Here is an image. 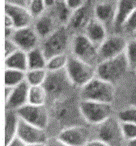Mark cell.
Returning <instances> with one entry per match:
<instances>
[{
	"instance_id": "6da1fadb",
	"label": "cell",
	"mask_w": 136,
	"mask_h": 146,
	"mask_svg": "<svg viewBox=\"0 0 136 146\" xmlns=\"http://www.w3.org/2000/svg\"><path fill=\"white\" fill-rule=\"evenodd\" d=\"M52 113L55 120L64 128L82 125L80 119H84V118L79 110V103L77 104L71 98L55 100L53 105Z\"/></svg>"
},
{
	"instance_id": "7a4b0ae2",
	"label": "cell",
	"mask_w": 136,
	"mask_h": 146,
	"mask_svg": "<svg viewBox=\"0 0 136 146\" xmlns=\"http://www.w3.org/2000/svg\"><path fill=\"white\" fill-rule=\"evenodd\" d=\"M82 100L95 101L111 104L115 98L114 84L96 76L81 89Z\"/></svg>"
},
{
	"instance_id": "3957f363",
	"label": "cell",
	"mask_w": 136,
	"mask_h": 146,
	"mask_svg": "<svg viewBox=\"0 0 136 146\" xmlns=\"http://www.w3.org/2000/svg\"><path fill=\"white\" fill-rule=\"evenodd\" d=\"M128 71L131 69L124 53L118 57L100 62L96 67V76L114 84L124 77Z\"/></svg>"
},
{
	"instance_id": "277c9868",
	"label": "cell",
	"mask_w": 136,
	"mask_h": 146,
	"mask_svg": "<svg viewBox=\"0 0 136 146\" xmlns=\"http://www.w3.org/2000/svg\"><path fill=\"white\" fill-rule=\"evenodd\" d=\"M66 72L71 83L84 87L85 84L96 76V68L79 59L75 56L69 57Z\"/></svg>"
},
{
	"instance_id": "5b68a950",
	"label": "cell",
	"mask_w": 136,
	"mask_h": 146,
	"mask_svg": "<svg viewBox=\"0 0 136 146\" xmlns=\"http://www.w3.org/2000/svg\"><path fill=\"white\" fill-rule=\"evenodd\" d=\"M79 110L85 122L99 125L112 116L113 108L110 103L95 101L82 100L79 102Z\"/></svg>"
},
{
	"instance_id": "8992f818",
	"label": "cell",
	"mask_w": 136,
	"mask_h": 146,
	"mask_svg": "<svg viewBox=\"0 0 136 146\" xmlns=\"http://www.w3.org/2000/svg\"><path fill=\"white\" fill-rule=\"evenodd\" d=\"M69 43V31L65 25L59 26L51 35L46 38L42 50L47 59L58 54H65Z\"/></svg>"
},
{
	"instance_id": "52a82bcc",
	"label": "cell",
	"mask_w": 136,
	"mask_h": 146,
	"mask_svg": "<svg viewBox=\"0 0 136 146\" xmlns=\"http://www.w3.org/2000/svg\"><path fill=\"white\" fill-rule=\"evenodd\" d=\"M97 139L104 141L109 146H123L126 142L121 127V123L118 118L110 117L99 124Z\"/></svg>"
},
{
	"instance_id": "ba28073f",
	"label": "cell",
	"mask_w": 136,
	"mask_h": 146,
	"mask_svg": "<svg viewBox=\"0 0 136 146\" xmlns=\"http://www.w3.org/2000/svg\"><path fill=\"white\" fill-rule=\"evenodd\" d=\"M16 112L22 120L44 130H46L50 124V112L45 105L35 106L28 104L16 110Z\"/></svg>"
},
{
	"instance_id": "9c48e42d",
	"label": "cell",
	"mask_w": 136,
	"mask_h": 146,
	"mask_svg": "<svg viewBox=\"0 0 136 146\" xmlns=\"http://www.w3.org/2000/svg\"><path fill=\"white\" fill-rule=\"evenodd\" d=\"M72 51L75 57L93 66L99 60L98 48L85 34H78L74 37Z\"/></svg>"
},
{
	"instance_id": "30bf717a",
	"label": "cell",
	"mask_w": 136,
	"mask_h": 146,
	"mask_svg": "<svg viewBox=\"0 0 136 146\" xmlns=\"http://www.w3.org/2000/svg\"><path fill=\"white\" fill-rule=\"evenodd\" d=\"M128 40L120 33L108 36L98 48L100 62L118 57L126 52Z\"/></svg>"
},
{
	"instance_id": "8fae6325",
	"label": "cell",
	"mask_w": 136,
	"mask_h": 146,
	"mask_svg": "<svg viewBox=\"0 0 136 146\" xmlns=\"http://www.w3.org/2000/svg\"><path fill=\"white\" fill-rule=\"evenodd\" d=\"M70 84H72L64 69L59 72H49L43 86L46 90L48 96L61 98V95L64 94Z\"/></svg>"
},
{
	"instance_id": "7c38bea8",
	"label": "cell",
	"mask_w": 136,
	"mask_h": 146,
	"mask_svg": "<svg viewBox=\"0 0 136 146\" xmlns=\"http://www.w3.org/2000/svg\"><path fill=\"white\" fill-rule=\"evenodd\" d=\"M58 137L70 146H85L90 141V130L84 125H76L64 128Z\"/></svg>"
},
{
	"instance_id": "4fadbf2b",
	"label": "cell",
	"mask_w": 136,
	"mask_h": 146,
	"mask_svg": "<svg viewBox=\"0 0 136 146\" xmlns=\"http://www.w3.org/2000/svg\"><path fill=\"white\" fill-rule=\"evenodd\" d=\"M17 136L24 141L28 145L35 144H46L48 140L46 130L29 124L20 119Z\"/></svg>"
},
{
	"instance_id": "5bb4252c",
	"label": "cell",
	"mask_w": 136,
	"mask_h": 146,
	"mask_svg": "<svg viewBox=\"0 0 136 146\" xmlns=\"http://www.w3.org/2000/svg\"><path fill=\"white\" fill-rule=\"evenodd\" d=\"M11 39L16 42L20 50L28 53L37 47L39 36L34 29L26 27L16 29Z\"/></svg>"
},
{
	"instance_id": "9a60e30c",
	"label": "cell",
	"mask_w": 136,
	"mask_h": 146,
	"mask_svg": "<svg viewBox=\"0 0 136 146\" xmlns=\"http://www.w3.org/2000/svg\"><path fill=\"white\" fill-rule=\"evenodd\" d=\"M136 9V0H118L113 28L117 33L122 32L126 21Z\"/></svg>"
},
{
	"instance_id": "2e32d148",
	"label": "cell",
	"mask_w": 136,
	"mask_h": 146,
	"mask_svg": "<svg viewBox=\"0 0 136 146\" xmlns=\"http://www.w3.org/2000/svg\"><path fill=\"white\" fill-rule=\"evenodd\" d=\"M5 14L12 18L16 29L30 27L32 21L33 20V17L28 7L6 3Z\"/></svg>"
},
{
	"instance_id": "e0dca14e",
	"label": "cell",
	"mask_w": 136,
	"mask_h": 146,
	"mask_svg": "<svg viewBox=\"0 0 136 146\" xmlns=\"http://www.w3.org/2000/svg\"><path fill=\"white\" fill-rule=\"evenodd\" d=\"M29 88L30 85L26 80L14 87L9 98L5 101L7 110H18L28 104Z\"/></svg>"
},
{
	"instance_id": "ac0fdd59",
	"label": "cell",
	"mask_w": 136,
	"mask_h": 146,
	"mask_svg": "<svg viewBox=\"0 0 136 146\" xmlns=\"http://www.w3.org/2000/svg\"><path fill=\"white\" fill-rule=\"evenodd\" d=\"M85 36L97 48L108 37L105 26L96 18L91 19L85 28Z\"/></svg>"
},
{
	"instance_id": "d6986e66",
	"label": "cell",
	"mask_w": 136,
	"mask_h": 146,
	"mask_svg": "<svg viewBox=\"0 0 136 146\" xmlns=\"http://www.w3.org/2000/svg\"><path fill=\"white\" fill-rule=\"evenodd\" d=\"M117 3H112L108 1H104L95 7V18L101 22L104 25H114L116 14Z\"/></svg>"
},
{
	"instance_id": "ffe728a7",
	"label": "cell",
	"mask_w": 136,
	"mask_h": 146,
	"mask_svg": "<svg viewBox=\"0 0 136 146\" xmlns=\"http://www.w3.org/2000/svg\"><path fill=\"white\" fill-rule=\"evenodd\" d=\"M20 118L16 110H7L5 115V146L16 136Z\"/></svg>"
},
{
	"instance_id": "44dd1931",
	"label": "cell",
	"mask_w": 136,
	"mask_h": 146,
	"mask_svg": "<svg viewBox=\"0 0 136 146\" xmlns=\"http://www.w3.org/2000/svg\"><path fill=\"white\" fill-rule=\"evenodd\" d=\"M90 20L88 7L84 4L80 8L73 11L72 16L68 22L69 28L73 31H79L83 29H85Z\"/></svg>"
},
{
	"instance_id": "7402d4cb",
	"label": "cell",
	"mask_w": 136,
	"mask_h": 146,
	"mask_svg": "<svg viewBox=\"0 0 136 146\" xmlns=\"http://www.w3.org/2000/svg\"><path fill=\"white\" fill-rule=\"evenodd\" d=\"M34 29L37 32L39 37L47 38L56 29L52 16L43 14L40 17L37 18Z\"/></svg>"
},
{
	"instance_id": "603a6c76",
	"label": "cell",
	"mask_w": 136,
	"mask_h": 146,
	"mask_svg": "<svg viewBox=\"0 0 136 146\" xmlns=\"http://www.w3.org/2000/svg\"><path fill=\"white\" fill-rule=\"evenodd\" d=\"M5 68L27 72L28 70L27 53L19 50L12 55L5 58Z\"/></svg>"
},
{
	"instance_id": "cb8c5ba5",
	"label": "cell",
	"mask_w": 136,
	"mask_h": 146,
	"mask_svg": "<svg viewBox=\"0 0 136 146\" xmlns=\"http://www.w3.org/2000/svg\"><path fill=\"white\" fill-rule=\"evenodd\" d=\"M27 55H28V70L46 68L48 59L46 57L42 49L36 47L35 49L27 53Z\"/></svg>"
},
{
	"instance_id": "d4e9b609",
	"label": "cell",
	"mask_w": 136,
	"mask_h": 146,
	"mask_svg": "<svg viewBox=\"0 0 136 146\" xmlns=\"http://www.w3.org/2000/svg\"><path fill=\"white\" fill-rule=\"evenodd\" d=\"M48 94L43 85L30 86L28 94V104L43 106L46 103Z\"/></svg>"
},
{
	"instance_id": "484cf974",
	"label": "cell",
	"mask_w": 136,
	"mask_h": 146,
	"mask_svg": "<svg viewBox=\"0 0 136 146\" xmlns=\"http://www.w3.org/2000/svg\"><path fill=\"white\" fill-rule=\"evenodd\" d=\"M26 72L20 70L5 68V86L14 88L26 80Z\"/></svg>"
},
{
	"instance_id": "4316f807",
	"label": "cell",
	"mask_w": 136,
	"mask_h": 146,
	"mask_svg": "<svg viewBox=\"0 0 136 146\" xmlns=\"http://www.w3.org/2000/svg\"><path fill=\"white\" fill-rule=\"evenodd\" d=\"M46 69H34L28 70L26 72V81L30 86L43 85L47 78Z\"/></svg>"
},
{
	"instance_id": "83f0119b",
	"label": "cell",
	"mask_w": 136,
	"mask_h": 146,
	"mask_svg": "<svg viewBox=\"0 0 136 146\" xmlns=\"http://www.w3.org/2000/svg\"><path fill=\"white\" fill-rule=\"evenodd\" d=\"M69 57L65 54H58L48 59L46 70L48 72H59L67 68Z\"/></svg>"
},
{
	"instance_id": "f1b7e54d",
	"label": "cell",
	"mask_w": 136,
	"mask_h": 146,
	"mask_svg": "<svg viewBox=\"0 0 136 146\" xmlns=\"http://www.w3.org/2000/svg\"><path fill=\"white\" fill-rule=\"evenodd\" d=\"M56 13L58 21L62 23L69 22L71 17L72 16L73 11L71 10L67 4L65 0H58L55 4Z\"/></svg>"
},
{
	"instance_id": "f546056e",
	"label": "cell",
	"mask_w": 136,
	"mask_h": 146,
	"mask_svg": "<svg viewBox=\"0 0 136 146\" xmlns=\"http://www.w3.org/2000/svg\"><path fill=\"white\" fill-rule=\"evenodd\" d=\"M126 56L130 66L131 71L136 70V38L131 36L128 40L126 49Z\"/></svg>"
},
{
	"instance_id": "4dcf8cb0",
	"label": "cell",
	"mask_w": 136,
	"mask_h": 146,
	"mask_svg": "<svg viewBox=\"0 0 136 146\" xmlns=\"http://www.w3.org/2000/svg\"><path fill=\"white\" fill-rule=\"evenodd\" d=\"M121 123L136 124V106H127L119 111L117 117Z\"/></svg>"
},
{
	"instance_id": "1f68e13d",
	"label": "cell",
	"mask_w": 136,
	"mask_h": 146,
	"mask_svg": "<svg viewBox=\"0 0 136 146\" xmlns=\"http://www.w3.org/2000/svg\"><path fill=\"white\" fill-rule=\"evenodd\" d=\"M28 8L32 17L37 19L44 14L45 9L46 8L45 0H31L28 4Z\"/></svg>"
},
{
	"instance_id": "d6a6232c",
	"label": "cell",
	"mask_w": 136,
	"mask_h": 146,
	"mask_svg": "<svg viewBox=\"0 0 136 146\" xmlns=\"http://www.w3.org/2000/svg\"><path fill=\"white\" fill-rule=\"evenodd\" d=\"M121 123V122H120ZM121 127L126 143L136 140V124L130 123H121Z\"/></svg>"
},
{
	"instance_id": "836d02e7",
	"label": "cell",
	"mask_w": 136,
	"mask_h": 146,
	"mask_svg": "<svg viewBox=\"0 0 136 146\" xmlns=\"http://www.w3.org/2000/svg\"><path fill=\"white\" fill-rule=\"evenodd\" d=\"M122 32L131 36H133L136 33V9L125 23Z\"/></svg>"
},
{
	"instance_id": "e575fe53",
	"label": "cell",
	"mask_w": 136,
	"mask_h": 146,
	"mask_svg": "<svg viewBox=\"0 0 136 146\" xmlns=\"http://www.w3.org/2000/svg\"><path fill=\"white\" fill-rule=\"evenodd\" d=\"M20 49L11 38H6L5 39V58H8Z\"/></svg>"
},
{
	"instance_id": "d590c367",
	"label": "cell",
	"mask_w": 136,
	"mask_h": 146,
	"mask_svg": "<svg viewBox=\"0 0 136 146\" xmlns=\"http://www.w3.org/2000/svg\"><path fill=\"white\" fill-rule=\"evenodd\" d=\"M127 100L128 106H136V80L131 85L128 92Z\"/></svg>"
},
{
	"instance_id": "8d00e7d4",
	"label": "cell",
	"mask_w": 136,
	"mask_h": 146,
	"mask_svg": "<svg viewBox=\"0 0 136 146\" xmlns=\"http://www.w3.org/2000/svg\"><path fill=\"white\" fill-rule=\"evenodd\" d=\"M46 146H70L66 142L61 140L58 136L49 137L46 142Z\"/></svg>"
},
{
	"instance_id": "74e56055",
	"label": "cell",
	"mask_w": 136,
	"mask_h": 146,
	"mask_svg": "<svg viewBox=\"0 0 136 146\" xmlns=\"http://www.w3.org/2000/svg\"><path fill=\"white\" fill-rule=\"evenodd\" d=\"M71 10L75 11L84 5V0H65Z\"/></svg>"
},
{
	"instance_id": "f35d334b",
	"label": "cell",
	"mask_w": 136,
	"mask_h": 146,
	"mask_svg": "<svg viewBox=\"0 0 136 146\" xmlns=\"http://www.w3.org/2000/svg\"><path fill=\"white\" fill-rule=\"evenodd\" d=\"M6 146H28L26 143L24 141H22L18 136H16L10 143Z\"/></svg>"
},
{
	"instance_id": "ab89813d",
	"label": "cell",
	"mask_w": 136,
	"mask_h": 146,
	"mask_svg": "<svg viewBox=\"0 0 136 146\" xmlns=\"http://www.w3.org/2000/svg\"><path fill=\"white\" fill-rule=\"evenodd\" d=\"M85 146H109L104 141H100V139H94V140H90L87 143Z\"/></svg>"
},
{
	"instance_id": "60d3db41",
	"label": "cell",
	"mask_w": 136,
	"mask_h": 146,
	"mask_svg": "<svg viewBox=\"0 0 136 146\" xmlns=\"http://www.w3.org/2000/svg\"><path fill=\"white\" fill-rule=\"evenodd\" d=\"M6 3L23 6V7H28L27 0H6Z\"/></svg>"
},
{
	"instance_id": "b9f144b4",
	"label": "cell",
	"mask_w": 136,
	"mask_h": 146,
	"mask_svg": "<svg viewBox=\"0 0 136 146\" xmlns=\"http://www.w3.org/2000/svg\"><path fill=\"white\" fill-rule=\"evenodd\" d=\"M5 28H11V29H15V24L14 21L10 16L5 14Z\"/></svg>"
},
{
	"instance_id": "7bdbcfd3",
	"label": "cell",
	"mask_w": 136,
	"mask_h": 146,
	"mask_svg": "<svg viewBox=\"0 0 136 146\" xmlns=\"http://www.w3.org/2000/svg\"><path fill=\"white\" fill-rule=\"evenodd\" d=\"M12 90H13V88L5 86V101L9 98V97H10L11 94L12 93Z\"/></svg>"
},
{
	"instance_id": "ee69618b",
	"label": "cell",
	"mask_w": 136,
	"mask_h": 146,
	"mask_svg": "<svg viewBox=\"0 0 136 146\" xmlns=\"http://www.w3.org/2000/svg\"><path fill=\"white\" fill-rule=\"evenodd\" d=\"M57 0H45V3L46 7H52L56 4Z\"/></svg>"
},
{
	"instance_id": "f6af8a7d",
	"label": "cell",
	"mask_w": 136,
	"mask_h": 146,
	"mask_svg": "<svg viewBox=\"0 0 136 146\" xmlns=\"http://www.w3.org/2000/svg\"><path fill=\"white\" fill-rule=\"evenodd\" d=\"M126 146H136V140L129 141L126 143Z\"/></svg>"
},
{
	"instance_id": "bcb514c9",
	"label": "cell",
	"mask_w": 136,
	"mask_h": 146,
	"mask_svg": "<svg viewBox=\"0 0 136 146\" xmlns=\"http://www.w3.org/2000/svg\"><path fill=\"white\" fill-rule=\"evenodd\" d=\"M28 146H46V144H35V145H29Z\"/></svg>"
},
{
	"instance_id": "7dc6e473",
	"label": "cell",
	"mask_w": 136,
	"mask_h": 146,
	"mask_svg": "<svg viewBox=\"0 0 136 146\" xmlns=\"http://www.w3.org/2000/svg\"><path fill=\"white\" fill-rule=\"evenodd\" d=\"M133 36V37H135V38H136V33H135V34H134V35H133V36Z\"/></svg>"
},
{
	"instance_id": "c3c4849f",
	"label": "cell",
	"mask_w": 136,
	"mask_h": 146,
	"mask_svg": "<svg viewBox=\"0 0 136 146\" xmlns=\"http://www.w3.org/2000/svg\"><path fill=\"white\" fill-rule=\"evenodd\" d=\"M30 1H31V0H27V2H28V3H29Z\"/></svg>"
},
{
	"instance_id": "681fc988",
	"label": "cell",
	"mask_w": 136,
	"mask_h": 146,
	"mask_svg": "<svg viewBox=\"0 0 136 146\" xmlns=\"http://www.w3.org/2000/svg\"><path fill=\"white\" fill-rule=\"evenodd\" d=\"M134 72L135 73V75H136V70H135V72Z\"/></svg>"
}]
</instances>
